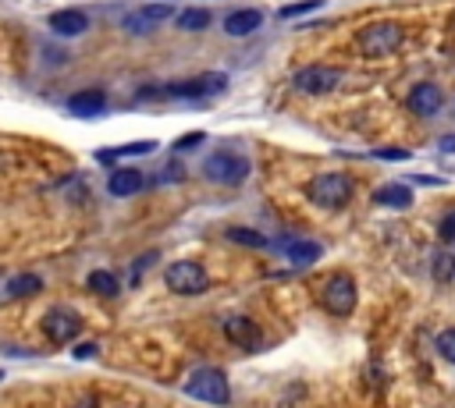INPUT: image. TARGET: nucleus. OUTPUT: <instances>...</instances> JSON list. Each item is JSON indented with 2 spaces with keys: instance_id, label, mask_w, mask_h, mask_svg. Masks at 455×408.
Masks as SVG:
<instances>
[{
  "instance_id": "1",
  "label": "nucleus",
  "mask_w": 455,
  "mask_h": 408,
  "mask_svg": "<svg viewBox=\"0 0 455 408\" xmlns=\"http://www.w3.org/2000/svg\"><path fill=\"white\" fill-rule=\"evenodd\" d=\"M228 89V75L220 71H203L196 78H185V82H174V85H164V89H146L142 96H167V99H213Z\"/></svg>"
},
{
  "instance_id": "2",
  "label": "nucleus",
  "mask_w": 455,
  "mask_h": 408,
  "mask_svg": "<svg viewBox=\"0 0 455 408\" xmlns=\"http://www.w3.org/2000/svg\"><path fill=\"white\" fill-rule=\"evenodd\" d=\"M352 192H355V181L348 174H316L306 184L309 202H316L320 209H341V206H348Z\"/></svg>"
},
{
  "instance_id": "3",
  "label": "nucleus",
  "mask_w": 455,
  "mask_h": 408,
  "mask_svg": "<svg viewBox=\"0 0 455 408\" xmlns=\"http://www.w3.org/2000/svg\"><path fill=\"white\" fill-rule=\"evenodd\" d=\"M402 46V25L398 21H370L355 32V50L363 57H387Z\"/></svg>"
},
{
  "instance_id": "4",
  "label": "nucleus",
  "mask_w": 455,
  "mask_h": 408,
  "mask_svg": "<svg viewBox=\"0 0 455 408\" xmlns=\"http://www.w3.org/2000/svg\"><path fill=\"white\" fill-rule=\"evenodd\" d=\"M185 394L196 397V401H206V404H228L231 401V387H228V376L220 369H196L188 380H185Z\"/></svg>"
},
{
  "instance_id": "5",
  "label": "nucleus",
  "mask_w": 455,
  "mask_h": 408,
  "mask_svg": "<svg viewBox=\"0 0 455 408\" xmlns=\"http://www.w3.org/2000/svg\"><path fill=\"white\" fill-rule=\"evenodd\" d=\"M203 174L217 184H242L249 177V160L238 156V153H228V149H217L203 160Z\"/></svg>"
},
{
  "instance_id": "6",
  "label": "nucleus",
  "mask_w": 455,
  "mask_h": 408,
  "mask_svg": "<svg viewBox=\"0 0 455 408\" xmlns=\"http://www.w3.org/2000/svg\"><path fill=\"white\" fill-rule=\"evenodd\" d=\"M164 280H167V287H171L174 294H199V291L210 287L206 270H203L199 263H192V259H178V263H171L167 273H164Z\"/></svg>"
},
{
  "instance_id": "7",
  "label": "nucleus",
  "mask_w": 455,
  "mask_h": 408,
  "mask_svg": "<svg viewBox=\"0 0 455 408\" xmlns=\"http://www.w3.org/2000/svg\"><path fill=\"white\" fill-rule=\"evenodd\" d=\"M291 85L302 92V96H323V92H334L341 85V71L331 67V64H309L302 71H295Z\"/></svg>"
},
{
  "instance_id": "8",
  "label": "nucleus",
  "mask_w": 455,
  "mask_h": 408,
  "mask_svg": "<svg viewBox=\"0 0 455 408\" xmlns=\"http://www.w3.org/2000/svg\"><path fill=\"white\" fill-rule=\"evenodd\" d=\"M320 302H323V309H327V312H334V316H348V312L355 309V302H359L355 280H352L348 273H334V277L323 284Z\"/></svg>"
},
{
  "instance_id": "9",
  "label": "nucleus",
  "mask_w": 455,
  "mask_h": 408,
  "mask_svg": "<svg viewBox=\"0 0 455 408\" xmlns=\"http://www.w3.org/2000/svg\"><path fill=\"white\" fill-rule=\"evenodd\" d=\"M405 106H409L416 117H437L441 106H444V92H441L434 82H419V85L409 89Z\"/></svg>"
},
{
  "instance_id": "10",
  "label": "nucleus",
  "mask_w": 455,
  "mask_h": 408,
  "mask_svg": "<svg viewBox=\"0 0 455 408\" xmlns=\"http://www.w3.org/2000/svg\"><path fill=\"white\" fill-rule=\"evenodd\" d=\"M78 330H82V319H78L71 309H50V312L43 316V333H46L53 344L75 341Z\"/></svg>"
},
{
  "instance_id": "11",
  "label": "nucleus",
  "mask_w": 455,
  "mask_h": 408,
  "mask_svg": "<svg viewBox=\"0 0 455 408\" xmlns=\"http://www.w3.org/2000/svg\"><path fill=\"white\" fill-rule=\"evenodd\" d=\"M174 11H171V4H146V7H139V11H132L128 18H124V28L132 32V35H142V32H153L160 21H167Z\"/></svg>"
},
{
  "instance_id": "12",
  "label": "nucleus",
  "mask_w": 455,
  "mask_h": 408,
  "mask_svg": "<svg viewBox=\"0 0 455 408\" xmlns=\"http://www.w3.org/2000/svg\"><path fill=\"white\" fill-rule=\"evenodd\" d=\"M224 337L231 344H238L242 351H256L259 348V326L249 316H228L224 319Z\"/></svg>"
},
{
  "instance_id": "13",
  "label": "nucleus",
  "mask_w": 455,
  "mask_h": 408,
  "mask_svg": "<svg viewBox=\"0 0 455 408\" xmlns=\"http://www.w3.org/2000/svg\"><path fill=\"white\" fill-rule=\"evenodd\" d=\"M46 25L57 35H82L89 28V14L85 11H75V7H64V11H53Z\"/></svg>"
},
{
  "instance_id": "14",
  "label": "nucleus",
  "mask_w": 455,
  "mask_h": 408,
  "mask_svg": "<svg viewBox=\"0 0 455 408\" xmlns=\"http://www.w3.org/2000/svg\"><path fill=\"white\" fill-rule=\"evenodd\" d=\"M259 25H263V14H259L256 7H242V11H231V14L224 18V32H228V35H235V39L252 35Z\"/></svg>"
},
{
  "instance_id": "15",
  "label": "nucleus",
  "mask_w": 455,
  "mask_h": 408,
  "mask_svg": "<svg viewBox=\"0 0 455 408\" xmlns=\"http://www.w3.org/2000/svg\"><path fill=\"white\" fill-rule=\"evenodd\" d=\"M142 184H146L142 170H135V167H121V170H114V174H110L107 192H110V195H117V199H128V195L142 192Z\"/></svg>"
},
{
  "instance_id": "16",
  "label": "nucleus",
  "mask_w": 455,
  "mask_h": 408,
  "mask_svg": "<svg viewBox=\"0 0 455 408\" xmlns=\"http://www.w3.org/2000/svg\"><path fill=\"white\" fill-rule=\"evenodd\" d=\"M412 188L409 184H402V181H391V184H380L377 192H373V202L377 206H387V209H409L412 206Z\"/></svg>"
},
{
  "instance_id": "17",
  "label": "nucleus",
  "mask_w": 455,
  "mask_h": 408,
  "mask_svg": "<svg viewBox=\"0 0 455 408\" xmlns=\"http://www.w3.org/2000/svg\"><path fill=\"white\" fill-rule=\"evenodd\" d=\"M103 106H107V96H103L100 89H85V92H75V96L68 99V110H71L75 117H96Z\"/></svg>"
},
{
  "instance_id": "18",
  "label": "nucleus",
  "mask_w": 455,
  "mask_h": 408,
  "mask_svg": "<svg viewBox=\"0 0 455 408\" xmlns=\"http://www.w3.org/2000/svg\"><path fill=\"white\" fill-rule=\"evenodd\" d=\"M284 255H288L295 266H309V263H316V259L323 255V248H320L316 241H288V245H284Z\"/></svg>"
},
{
  "instance_id": "19",
  "label": "nucleus",
  "mask_w": 455,
  "mask_h": 408,
  "mask_svg": "<svg viewBox=\"0 0 455 408\" xmlns=\"http://www.w3.org/2000/svg\"><path fill=\"white\" fill-rule=\"evenodd\" d=\"M89 291H96V294H103V298H114V294L121 291V284H117L114 273H107V270H92V273H89Z\"/></svg>"
},
{
  "instance_id": "20",
  "label": "nucleus",
  "mask_w": 455,
  "mask_h": 408,
  "mask_svg": "<svg viewBox=\"0 0 455 408\" xmlns=\"http://www.w3.org/2000/svg\"><path fill=\"white\" fill-rule=\"evenodd\" d=\"M210 21H213L210 11H203V7H188L178 14V28H185V32H203Z\"/></svg>"
},
{
  "instance_id": "21",
  "label": "nucleus",
  "mask_w": 455,
  "mask_h": 408,
  "mask_svg": "<svg viewBox=\"0 0 455 408\" xmlns=\"http://www.w3.org/2000/svg\"><path fill=\"white\" fill-rule=\"evenodd\" d=\"M39 287H43V277H36V273H21V277H11V280H7V291H11L14 298L36 294Z\"/></svg>"
},
{
  "instance_id": "22",
  "label": "nucleus",
  "mask_w": 455,
  "mask_h": 408,
  "mask_svg": "<svg viewBox=\"0 0 455 408\" xmlns=\"http://www.w3.org/2000/svg\"><path fill=\"white\" fill-rule=\"evenodd\" d=\"M228 241H238V245H249V248H267V245H270L267 234L245 231V227H228Z\"/></svg>"
},
{
  "instance_id": "23",
  "label": "nucleus",
  "mask_w": 455,
  "mask_h": 408,
  "mask_svg": "<svg viewBox=\"0 0 455 408\" xmlns=\"http://www.w3.org/2000/svg\"><path fill=\"white\" fill-rule=\"evenodd\" d=\"M156 142H132V145H117V149H103L96 153L100 160H110V156H142V153H153Z\"/></svg>"
},
{
  "instance_id": "24",
  "label": "nucleus",
  "mask_w": 455,
  "mask_h": 408,
  "mask_svg": "<svg viewBox=\"0 0 455 408\" xmlns=\"http://www.w3.org/2000/svg\"><path fill=\"white\" fill-rule=\"evenodd\" d=\"M434 344H437V355H441L444 362H451V365H455V330H441Z\"/></svg>"
},
{
  "instance_id": "25",
  "label": "nucleus",
  "mask_w": 455,
  "mask_h": 408,
  "mask_svg": "<svg viewBox=\"0 0 455 408\" xmlns=\"http://www.w3.org/2000/svg\"><path fill=\"white\" fill-rule=\"evenodd\" d=\"M320 7V0H302V4H288V7H281L277 11V18H299V14H309V11H316Z\"/></svg>"
},
{
  "instance_id": "26",
  "label": "nucleus",
  "mask_w": 455,
  "mask_h": 408,
  "mask_svg": "<svg viewBox=\"0 0 455 408\" xmlns=\"http://www.w3.org/2000/svg\"><path fill=\"white\" fill-rule=\"evenodd\" d=\"M434 273H437L441 280H451V277H455V266H451V255H448V252H437V255H434Z\"/></svg>"
},
{
  "instance_id": "27",
  "label": "nucleus",
  "mask_w": 455,
  "mask_h": 408,
  "mask_svg": "<svg viewBox=\"0 0 455 408\" xmlns=\"http://www.w3.org/2000/svg\"><path fill=\"white\" fill-rule=\"evenodd\" d=\"M437 238L448 241V245L455 241V213H444V216H441V224H437Z\"/></svg>"
},
{
  "instance_id": "28",
  "label": "nucleus",
  "mask_w": 455,
  "mask_h": 408,
  "mask_svg": "<svg viewBox=\"0 0 455 408\" xmlns=\"http://www.w3.org/2000/svg\"><path fill=\"white\" fill-rule=\"evenodd\" d=\"M199 142H203V131H188L185 138H178V142H174V149H178V153H185V149H192V145H199Z\"/></svg>"
},
{
  "instance_id": "29",
  "label": "nucleus",
  "mask_w": 455,
  "mask_h": 408,
  "mask_svg": "<svg viewBox=\"0 0 455 408\" xmlns=\"http://www.w3.org/2000/svg\"><path fill=\"white\" fill-rule=\"evenodd\" d=\"M377 156H387V160H409V149H377Z\"/></svg>"
},
{
  "instance_id": "30",
  "label": "nucleus",
  "mask_w": 455,
  "mask_h": 408,
  "mask_svg": "<svg viewBox=\"0 0 455 408\" xmlns=\"http://www.w3.org/2000/svg\"><path fill=\"white\" fill-rule=\"evenodd\" d=\"M75 355H78V358H89V355H96V344H78Z\"/></svg>"
},
{
  "instance_id": "31",
  "label": "nucleus",
  "mask_w": 455,
  "mask_h": 408,
  "mask_svg": "<svg viewBox=\"0 0 455 408\" xmlns=\"http://www.w3.org/2000/svg\"><path fill=\"white\" fill-rule=\"evenodd\" d=\"M437 145H441V153H455V135H444Z\"/></svg>"
},
{
  "instance_id": "32",
  "label": "nucleus",
  "mask_w": 455,
  "mask_h": 408,
  "mask_svg": "<svg viewBox=\"0 0 455 408\" xmlns=\"http://www.w3.org/2000/svg\"><path fill=\"white\" fill-rule=\"evenodd\" d=\"M75 408H100V404H96V397H92V394H89V397H82V401H78V404H75Z\"/></svg>"
},
{
  "instance_id": "33",
  "label": "nucleus",
  "mask_w": 455,
  "mask_h": 408,
  "mask_svg": "<svg viewBox=\"0 0 455 408\" xmlns=\"http://www.w3.org/2000/svg\"><path fill=\"white\" fill-rule=\"evenodd\" d=\"M448 255H451V266H455V241H451V252Z\"/></svg>"
}]
</instances>
